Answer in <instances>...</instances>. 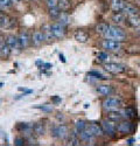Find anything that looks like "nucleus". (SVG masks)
Here are the masks:
<instances>
[{
    "label": "nucleus",
    "mask_w": 140,
    "mask_h": 146,
    "mask_svg": "<svg viewBox=\"0 0 140 146\" xmlns=\"http://www.w3.org/2000/svg\"><path fill=\"white\" fill-rule=\"evenodd\" d=\"M104 38L105 39H112V40H117V41H124L126 39V34L125 32L118 27V26H112V25H109L108 26V29L106 32L104 33Z\"/></svg>",
    "instance_id": "obj_1"
},
{
    "label": "nucleus",
    "mask_w": 140,
    "mask_h": 146,
    "mask_svg": "<svg viewBox=\"0 0 140 146\" xmlns=\"http://www.w3.org/2000/svg\"><path fill=\"white\" fill-rule=\"evenodd\" d=\"M122 105H123V101L119 97H108V98L103 101V109L108 112L119 110Z\"/></svg>",
    "instance_id": "obj_2"
},
{
    "label": "nucleus",
    "mask_w": 140,
    "mask_h": 146,
    "mask_svg": "<svg viewBox=\"0 0 140 146\" xmlns=\"http://www.w3.org/2000/svg\"><path fill=\"white\" fill-rule=\"evenodd\" d=\"M100 44L103 47V49L108 52H118L122 49V42L117 40H112V39H105L102 41Z\"/></svg>",
    "instance_id": "obj_3"
},
{
    "label": "nucleus",
    "mask_w": 140,
    "mask_h": 146,
    "mask_svg": "<svg viewBox=\"0 0 140 146\" xmlns=\"http://www.w3.org/2000/svg\"><path fill=\"white\" fill-rule=\"evenodd\" d=\"M102 127L105 135H108L109 137H114L116 136V132H117V125H116V121L111 120V119H105L102 121Z\"/></svg>",
    "instance_id": "obj_4"
},
{
    "label": "nucleus",
    "mask_w": 140,
    "mask_h": 146,
    "mask_svg": "<svg viewBox=\"0 0 140 146\" xmlns=\"http://www.w3.org/2000/svg\"><path fill=\"white\" fill-rule=\"evenodd\" d=\"M134 130L133 123L130 121L128 119H123L120 121H118V125H117V131L120 133H131Z\"/></svg>",
    "instance_id": "obj_5"
},
{
    "label": "nucleus",
    "mask_w": 140,
    "mask_h": 146,
    "mask_svg": "<svg viewBox=\"0 0 140 146\" xmlns=\"http://www.w3.org/2000/svg\"><path fill=\"white\" fill-rule=\"evenodd\" d=\"M52 133L55 138H58V139H65L69 136V131H68V127L65 125L54 126L52 129Z\"/></svg>",
    "instance_id": "obj_6"
},
{
    "label": "nucleus",
    "mask_w": 140,
    "mask_h": 146,
    "mask_svg": "<svg viewBox=\"0 0 140 146\" xmlns=\"http://www.w3.org/2000/svg\"><path fill=\"white\" fill-rule=\"evenodd\" d=\"M104 68L110 74H122L126 70V67L120 63H105Z\"/></svg>",
    "instance_id": "obj_7"
},
{
    "label": "nucleus",
    "mask_w": 140,
    "mask_h": 146,
    "mask_svg": "<svg viewBox=\"0 0 140 146\" xmlns=\"http://www.w3.org/2000/svg\"><path fill=\"white\" fill-rule=\"evenodd\" d=\"M52 31L55 36V39H62L65 34V26L61 22H55L52 25Z\"/></svg>",
    "instance_id": "obj_8"
},
{
    "label": "nucleus",
    "mask_w": 140,
    "mask_h": 146,
    "mask_svg": "<svg viewBox=\"0 0 140 146\" xmlns=\"http://www.w3.org/2000/svg\"><path fill=\"white\" fill-rule=\"evenodd\" d=\"M44 40H46V38H44V34L42 31H35L32 35V42L34 46H40Z\"/></svg>",
    "instance_id": "obj_9"
},
{
    "label": "nucleus",
    "mask_w": 140,
    "mask_h": 146,
    "mask_svg": "<svg viewBox=\"0 0 140 146\" xmlns=\"http://www.w3.org/2000/svg\"><path fill=\"white\" fill-rule=\"evenodd\" d=\"M126 22L128 23V26H131L132 28L140 29V17L138 14L128 15L127 19H126Z\"/></svg>",
    "instance_id": "obj_10"
},
{
    "label": "nucleus",
    "mask_w": 140,
    "mask_h": 146,
    "mask_svg": "<svg viewBox=\"0 0 140 146\" xmlns=\"http://www.w3.org/2000/svg\"><path fill=\"white\" fill-rule=\"evenodd\" d=\"M78 137H79V139L82 141H85V143H90V141L93 140V138H95V136L92 135V132L88 127L85 130H83L82 132H79L78 133Z\"/></svg>",
    "instance_id": "obj_11"
},
{
    "label": "nucleus",
    "mask_w": 140,
    "mask_h": 146,
    "mask_svg": "<svg viewBox=\"0 0 140 146\" xmlns=\"http://www.w3.org/2000/svg\"><path fill=\"white\" fill-rule=\"evenodd\" d=\"M6 43L9 46V48L12 50H19L21 46H20V42H19V39L15 38V36H8V38L6 39Z\"/></svg>",
    "instance_id": "obj_12"
},
{
    "label": "nucleus",
    "mask_w": 140,
    "mask_h": 146,
    "mask_svg": "<svg viewBox=\"0 0 140 146\" xmlns=\"http://www.w3.org/2000/svg\"><path fill=\"white\" fill-rule=\"evenodd\" d=\"M13 26V19H11L8 15L0 13V27L3 28H9Z\"/></svg>",
    "instance_id": "obj_13"
},
{
    "label": "nucleus",
    "mask_w": 140,
    "mask_h": 146,
    "mask_svg": "<svg viewBox=\"0 0 140 146\" xmlns=\"http://www.w3.org/2000/svg\"><path fill=\"white\" fill-rule=\"evenodd\" d=\"M88 129L92 132V135L95 136V137H100V136H103V135H104L103 127H102V126H99V125H98V124H96V123H91V124H89V125H88Z\"/></svg>",
    "instance_id": "obj_14"
},
{
    "label": "nucleus",
    "mask_w": 140,
    "mask_h": 146,
    "mask_svg": "<svg viewBox=\"0 0 140 146\" xmlns=\"http://www.w3.org/2000/svg\"><path fill=\"white\" fill-rule=\"evenodd\" d=\"M75 40H77L78 42H87L88 40H89V34L85 32V31H83V29H78V31H76L75 32Z\"/></svg>",
    "instance_id": "obj_15"
},
{
    "label": "nucleus",
    "mask_w": 140,
    "mask_h": 146,
    "mask_svg": "<svg viewBox=\"0 0 140 146\" xmlns=\"http://www.w3.org/2000/svg\"><path fill=\"white\" fill-rule=\"evenodd\" d=\"M123 13L126 15V17H128V15H133V14H138V9L135 8V6H133L132 4H130V3H126L125 4V6H124V8H123Z\"/></svg>",
    "instance_id": "obj_16"
},
{
    "label": "nucleus",
    "mask_w": 140,
    "mask_h": 146,
    "mask_svg": "<svg viewBox=\"0 0 140 146\" xmlns=\"http://www.w3.org/2000/svg\"><path fill=\"white\" fill-rule=\"evenodd\" d=\"M125 4L126 3L124 1V0H111L110 1V6L114 12H122Z\"/></svg>",
    "instance_id": "obj_17"
},
{
    "label": "nucleus",
    "mask_w": 140,
    "mask_h": 146,
    "mask_svg": "<svg viewBox=\"0 0 140 146\" xmlns=\"http://www.w3.org/2000/svg\"><path fill=\"white\" fill-rule=\"evenodd\" d=\"M12 49L9 48V46L6 42H0V57H8L11 55Z\"/></svg>",
    "instance_id": "obj_18"
},
{
    "label": "nucleus",
    "mask_w": 140,
    "mask_h": 146,
    "mask_svg": "<svg viewBox=\"0 0 140 146\" xmlns=\"http://www.w3.org/2000/svg\"><path fill=\"white\" fill-rule=\"evenodd\" d=\"M41 31L43 32L44 38H46L47 41H53V40L55 39V36H54V34H53V31H52V26H49V25H44V26L42 27Z\"/></svg>",
    "instance_id": "obj_19"
},
{
    "label": "nucleus",
    "mask_w": 140,
    "mask_h": 146,
    "mask_svg": "<svg viewBox=\"0 0 140 146\" xmlns=\"http://www.w3.org/2000/svg\"><path fill=\"white\" fill-rule=\"evenodd\" d=\"M18 39H19L21 48H27L29 46V42L32 41V38H29V36L27 35V33H21Z\"/></svg>",
    "instance_id": "obj_20"
},
{
    "label": "nucleus",
    "mask_w": 140,
    "mask_h": 146,
    "mask_svg": "<svg viewBox=\"0 0 140 146\" xmlns=\"http://www.w3.org/2000/svg\"><path fill=\"white\" fill-rule=\"evenodd\" d=\"M97 92L99 94V95H102V96H110L112 92H113V89H112V87H110V86H99V87H97Z\"/></svg>",
    "instance_id": "obj_21"
},
{
    "label": "nucleus",
    "mask_w": 140,
    "mask_h": 146,
    "mask_svg": "<svg viewBox=\"0 0 140 146\" xmlns=\"http://www.w3.org/2000/svg\"><path fill=\"white\" fill-rule=\"evenodd\" d=\"M127 17L123 13V12H114V14L112 15V20L117 23H124L126 22Z\"/></svg>",
    "instance_id": "obj_22"
},
{
    "label": "nucleus",
    "mask_w": 140,
    "mask_h": 146,
    "mask_svg": "<svg viewBox=\"0 0 140 146\" xmlns=\"http://www.w3.org/2000/svg\"><path fill=\"white\" fill-rule=\"evenodd\" d=\"M58 8L62 12H67L71 8V1L70 0H58Z\"/></svg>",
    "instance_id": "obj_23"
},
{
    "label": "nucleus",
    "mask_w": 140,
    "mask_h": 146,
    "mask_svg": "<svg viewBox=\"0 0 140 146\" xmlns=\"http://www.w3.org/2000/svg\"><path fill=\"white\" fill-rule=\"evenodd\" d=\"M71 19H70V17L68 15V13L67 12H61V14H60V17H58V22H61L62 25H64V26H68L70 22Z\"/></svg>",
    "instance_id": "obj_24"
},
{
    "label": "nucleus",
    "mask_w": 140,
    "mask_h": 146,
    "mask_svg": "<svg viewBox=\"0 0 140 146\" xmlns=\"http://www.w3.org/2000/svg\"><path fill=\"white\" fill-rule=\"evenodd\" d=\"M124 113H125V118L126 119H133L137 116V112L133 108H126L124 109Z\"/></svg>",
    "instance_id": "obj_25"
},
{
    "label": "nucleus",
    "mask_w": 140,
    "mask_h": 146,
    "mask_svg": "<svg viewBox=\"0 0 140 146\" xmlns=\"http://www.w3.org/2000/svg\"><path fill=\"white\" fill-rule=\"evenodd\" d=\"M33 131H34V133H36L38 136H42V135H44V132H46L44 126L41 123H38V124L33 125Z\"/></svg>",
    "instance_id": "obj_26"
},
{
    "label": "nucleus",
    "mask_w": 140,
    "mask_h": 146,
    "mask_svg": "<svg viewBox=\"0 0 140 146\" xmlns=\"http://www.w3.org/2000/svg\"><path fill=\"white\" fill-rule=\"evenodd\" d=\"M88 127V124L85 123L84 120H77L76 121V124H75V129H76V131L79 133V132H82L83 130H85Z\"/></svg>",
    "instance_id": "obj_27"
},
{
    "label": "nucleus",
    "mask_w": 140,
    "mask_h": 146,
    "mask_svg": "<svg viewBox=\"0 0 140 146\" xmlns=\"http://www.w3.org/2000/svg\"><path fill=\"white\" fill-rule=\"evenodd\" d=\"M108 23H104V22H100V23H98V25L96 26V32L98 33V34H100V35H104V33L106 32V29H108Z\"/></svg>",
    "instance_id": "obj_28"
},
{
    "label": "nucleus",
    "mask_w": 140,
    "mask_h": 146,
    "mask_svg": "<svg viewBox=\"0 0 140 146\" xmlns=\"http://www.w3.org/2000/svg\"><path fill=\"white\" fill-rule=\"evenodd\" d=\"M61 12H62V11L58 8V7H53V8H49V15H50L52 18H54V19H57L58 17H60Z\"/></svg>",
    "instance_id": "obj_29"
},
{
    "label": "nucleus",
    "mask_w": 140,
    "mask_h": 146,
    "mask_svg": "<svg viewBox=\"0 0 140 146\" xmlns=\"http://www.w3.org/2000/svg\"><path fill=\"white\" fill-rule=\"evenodd\" d=\"M77 131L75 130L73 133H70V137H69V144L70 145H78V133H76Z\"/></svg>",
    "instance_id": "obj_30"
},
{
    "label": "nucleus",
    "mask_w": 140,
    "mask_h": 146,
    "mask_svg": "<svg viewBox=\"0 0 140 146\" xmlns=\"http://www.w3.org/2000/svg\"><path fill=\"white\" fill-rule=\"evenodd\" d=\"M88 76H90V77H93V78H97V80H106L108 77L106 76H104V75H102L100 72H98V71H90L89 74H88Z\"/></svg>",
    "instance_id": "obj_31"
},
{
    "label": "nucleus",
    "mask_w": 140,
    "mask_h": 146,
    "mask_svg": "<svg viewBox=\"0 0 140 146\" xmlns=\"http://www.w3.org/2000/svg\"><path fill=\"white\" fill-rule=\"evenodd\" d=\"M97 58H98L99 61H102V62H108V61L110 60V55H109L108 53L100 52V53H98V55H97Z\"/></svg>",
    "instance_id": "obj_32"
},
{
    "label": "nucleus",
    "mask_w": 140,
    "mask_h": 146,
    "mask_svg": "<svg viewBox=\"0 0 140 146\" xmlns=\"http://www.w3.org/2000/svg\"><path fill=\"white\" fill-rule=\"evenodd\" d=\"M36 108L40 109V110H42V111H44V112H52L53 111L52 105H38Z\"/></svg>",
    "instance_id": "obj_33"
},
{
    "label": "nucleus",
    "mask_w": 140,
    "mask_h": 146,
    "mask_svg": "<svg viewBox=\"0 0 140 146\" xmlns=\"http://www.w3.org/2000/svg\"><path fill=\"white\" fill-rule=\"evenodd\" d=\"M46 4L48 6V8L57 7L58 6V0H46Z\"/></svg>",
    "instance_id": "obj_34"
},
{
    "label": "nucleus",
    "mask_w": 140,
    "mask_h": 146,
    "mask_svg": "<svg viewBox=\"0 0 140 146\" xmlns=\"http://www.w3.org/2000/svg\"><path fill=\"white\" fill-rule=\"evenodd\" d=\"M11 0H0V9H5L7 7H9L11 5Z\"/></svg>",
    "instance_id": "obj_35"
},
{
    "label": "nucleus",
    "mask_w": 140,
    "mask_h": 146,
    "mask_svg": "<svg viewBox=\"0 0 140 146\" xmlns=\"http://www.w3.org/2000/svg\"><path fill=\"white\" fill-rule=\"evenodd\" d=\"M14 145H17V146L25 145V139H23V138H17V139L14 140Z\"/></svg>",
    "instance_id": "obj_36"
},
{
    "label": "nucleus",
    "mask_w": 140,
    "mask_h": 146,
    "mask_svg": "<svg viewBox=\"0 0 140 146\" xmlns=\"http://www.w3.org/2000/svg\"><path fill=\"white\" fill-rule=\"evenodd\" d=\"M53 103H54V104L61 103V98H60V97H57V96H54V97H53Z\"/></svg>",
    "instance_id": "obj_37"
},
{
    "label": "nucleus",
    "mask_w": 140,
    "mask_h": 146,
    "mask_svg": "<svg viewBox=\"0 0 140 146\" xmlns=\"http://www.w3.org/2000/svg\"><path fill=\"white\" fill-rule=\"evenodd\" d=\"M43 67H44V69H50L52 64L50 63H43Z\"/></svg>",
    "instance_id": "obj_38"
},
{
    "label": "nucleus",
    "mask_w": 140,
    "mask_h": 146,
    "mask_svg": "<svg viewBox=\"0 0 140 146\" xmlns=\"http://www.w3.org/2000/svg\"><path fill=\"white\" fill-rule=\"evenodd\" d=\"M133 143H134V139H128V140H127V144H128V145H132Z\"/></svg>",
    "instance_id": "obj_39"
},
{
    "label": "nucleus",
    "mask_w": 140,
    "mask_h": 146,
    "mask_svg": "<svg viewBox=\"0 0 140 146\" xmlns=\"http://www.w3.org/2000/svg\"><path fill=\"white\" fill-rule=\"evenodd\" d=\"M60 60L62 61V62H65V58H64V56L62 54H60Z\"/></svg>",
    "instance_id": "obj_40"
},
{
    "label": "nucleus",
    "mask_w": 140,
    "mask_h": 146,
    "mask_svg": "<svg viewBox=\"0 0 140 146\" xmlns=\"http://www.w3.org/2000/svg\"><path fill=\"white\" fill-rule=\"evenodd\" d=\"M11 3L12 4H18V3H20V0H11Z\"/></svg>",
    "instance_id": "obj_41"
},
{
    "label": "nucleus",
    "mask_w": 140,
    "mask_h": 146,
    "mask_svg": "<svg viewBox=\"0 0 140 146\" xmlns=\"http://www.w3.org/2000/svg\"><path fill=\"white\" fill-rule=\"evenodd\" d=\"M3 87V83H0V88H1Z\"/></svg>",
    "instance_id": "obj_42"
}]
</instances>
